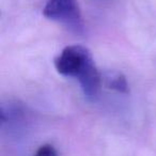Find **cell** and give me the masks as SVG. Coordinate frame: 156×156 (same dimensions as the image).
<instances>
[{"mask_svg":"<svg viewBox=\"0 0 156 156\" xmlns=\"http://www.w3.org/2000/svg\"><path fill=\"white\" fill-rule=\"evenodd\" d=\"M92 62H94L92 55L87 48L81 45H71L55 59V67L61 75L78 78Z\"/></svg>","mask_w":156,"mask_h":156,"instance_id":"obj_1","label":"cell"},{"mask_svg":"<svg viewBox=\"0 0 156 156\" xmlns=\"http://www.w3.org/2000/svg\"><path fill=\"white\" fill-rule=\"evenodd\" d=\"M43 14L49 20L75 22L79 18L77 0H48Z\"/></svg>","mask_w":156,"mask_h":156,"instance_id":"obj_2","label":"cell"},{"mask_svg":"<svg viewBox=\"0 0 156 156\" xmlns=\"http://www.w3.org/2000/svg\"><path fill=\"white\" fill-rule=\"evenodd\" d=\"M105 85L109 89L121 93L128 92V86L125 77L119 72H108L105 76Z\"/></svg>","mask_w":156,"mask_h":156,"instance_id":"obj_3","label":"cell"},{"mask_svg":"<svg viewBox=\"0 0 156 156\" xmlns=\"http://www.w3.org/2000/svg\"><path fill=\"white\" fill-rule=\"evenodd\" d=\"M34 156H58L56 149L50 144H44L40 147Z\"/></svg>","mask_w":156,"mask_h":156,"instance_id":"obj_4","label":"cell"}]
</instances>
